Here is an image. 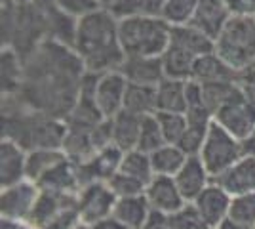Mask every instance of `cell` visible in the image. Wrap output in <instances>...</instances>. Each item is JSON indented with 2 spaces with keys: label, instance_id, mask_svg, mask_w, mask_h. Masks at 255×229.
<instances>
[{
  "label": "cell",
  "instance_id": "obj_23",
  "mask_svg": "<svg viewBox=\"0 0 255 229\" xmlns=\"http://www.w3.org/2000/svg\"><path fill=\"white\" fill-rule=\"evenodd\" d=\"M63 159H67V153L61 147H40L27 151V180L36 184L46 172H50Z\"/></svg>",
  "mask_w": 255,
  "mask_h": 229
},
{
  "label": "cell",
  "instance_id": "obj_13",
  "mask_svg": "<svg viewBox=\"0 0 255 229\" xmlns=\"http://www.w3.org/2000/svg\"><path fill=\"white\" fill-rule=\"evenodd\" d=\"M27 180V151L17 142L2 138L0 145V186L10 187Z\"/></svg>",
  "mask_w": 255,
  "mask_h": 229
},
{
  "label": "cell",
  "instance_id": "obj_3",
  "mask_svg": "<svg viewBox=\"0 0 255 229\" xmlns=\"http://www.w3.org/2000/svg\"><path fill=\"white\" fill-rule=\"evenodd\" d=\"M215 54L234 71L255 61V17L233 15L215 38Z\"/></svg>",
  "mask_w": 255,
  "mask_h": 229
},
{
  "label": "cell",
  "instance_id": "obj_15",
  "mask_svg": "<svg viewBox=\"0 0 255 229\" xmlns=\"http://www.w3.org/2000/svg\"><path fill=\"white\" fill-rule=\"evenodd\" d=\"M185 115H187V130L181 138L179 147L189 157H194L202 149L206 136H208L210 126L213 122V117L204 105L202 107H189Z\"/></svg>",
  "mask_w": 255,
  "mask_h": 229
},
{
  "label": "cell",
  "instance_id": "obj_11",
  "mask_svg": "<svg viewBox=\"0 0 255 229\" xmlns=\"http://www.w3.org/2000/svg\"><path fill=\"white\" fill-rule=\"evenodd\" d=\"M231 17L233 13L225 4V0H198L191 25L202 31L204 34H208L215 42V38L219 36Z\"/></svg>",
  "mask_w": 255,
  "mask_h": 229
},
{
  "label": "cell",
  "instance_id": "obj_2",
  "mask_svg": "<svg viewBox=\"0 0 255 229\" xmlns=\"http://www.w3.org/2000/svg\"><path fill=\"white\" fill-rule=\"evenodd\" d=\"M171 36V25L160 15L118 19V38L126 57H162Z\"/></svg>",
  "mask_w": 255,
  "mask_h": 229
},
{
  "label": "cell",
  "instance_id": "obj_16",
  "mask_svg": "<svg viewBox=\"0 0 255 229\" xmlns=\"http://www.w3.org/2000/svg\"><path fill=\"white\" fill-rule=\"evenodd\" d=\"M118 71L128 78L131 84H145V86H158L166 78L162 57H126L124 65Z\"/></svg>",
  "mask_w": 255,
  "mask_h": 229
},
{
  "label": "cell",
  "instance_id": "obj_20",
  "mask_svg": "<svg viewBox=\"0 0 255 229\" xmlns=\"http://www.w3.org/2000/svg\"><path fill=\"white\" fill-rule=\"evenodd\" d=\"M150 207L145 195L120 197L115 205L113 216L126 229H143L150 216Z\"/></svg>",
  "mask_w": 255,
  "mask_h": 229
},
{
  "label": "cell",
  "instance_id": "obj_32",
  "mask_svg": "<svg viewBox=\"0 0 255 229\" xmlns=\"http://www.w3.org/2000/svg\"><path fill=\"white\" fill-rule=\"evenodd\" d=\"M154 115L158 119L160 130L164 134L166 143L179 145L181 138L187 130V115L185 113H164V111H156Z\"/></svg>",
  "mask_w": 255,
  "mask_h": 229
},
{
  "label": "cell",
  "instance_id": "obj_22",
  "mask_svg": "<svg viewBox=\"0 0 255 229\" xmlns=\"http://www.w3.org/2000/svg\"><path fill=\"white\" fill-rule=\"evenodd\" d=\"M156 107L164 113H187V80L166 76L156 86Z\"/></svg>",
  "mask_w": 255,
  "mask_h": 229
},
{
  "label": "cell",
  "instance_id": "obj_33",
  "mask_svg": "<svg viewBox=\"0 0 255 229\" xmlns=\"http://www.w3.org/2000/svg\"><path fill=\"white\" fill-rule=\"evenodd\" d=\"M162 145H166V140H164V134L160 130V124L156 115H149L143 119V124H141V134H139V143L137 149L143 153H154L156 149H160Z\"/></svg>",
  "mask_w": 255,
  "mask_h": 229
},
{
  "label": "cell",
  "instance_id": "obj_19",
  "mask_svg": "<svg viewBox=\"0 0 255 229\" xmlns=\"http://www.w3.org/2000/svg\"><path fill=\"white\" fill-rule=\"evenodd\" d=\"M191 80H196L200 84H210V82H238V73L233 67H229L219 55L212 52L194 63Z\"/></svg>",
  "mask_w": 255,
  "mask_h": 229
},
{
  "label": "cell",
  "instance_id": "obj_1",
  "mask_svg": "<svg viewBox=\"0 0 255 229\" xmlns=\"http://www.w3.org/2000/svg\"><path fill=\"white\" fill-rule=\"evenodd\" d=\"M73 50L88 73L103 75L118 71L126 61L118 38V19L107 8H99L76 19Z\"/></svg>",
  "mask_w": 255,
  "mask_h": 229
},
{
  "label": "cell",
  "instance_id": "obj_25",
  "mask_svg": "<svg viewBox=\"0 0 255 229\" xmlns=\"http://www.w3.org/2000/svg\"><path fill=\"white\" fill-rule=\"evenodd\" d=\"M189 155L181 149L179 145L166 143L154 153H150V164L154 176H173L181 170V166L187 163Z\"/></svg>",
  "mask_w": 255,
  "mask_h": 229
},
{
  "label": "cell",
  "instance_id": "obj_26",
  "mask_svg": "<svg viewBox=\"0 0 255 229\" xmlns=\"http://www.w3.org/2000/svg\"><path fill=\"white\" fill-rule=\"evenodd\" d=\"M118 172L129 176L133 180H137L141 184H149L152 180V164H150V155L139 151V149H131V151H126L124 157H122V163H120V168Z\"/></svg>",
  "mask_w": 255,
  "mask_h": 229
},
{
  "label": "cell",
  "instance_id": "obj_41",
  "mask_svg": "<svg viewBox=\"0 0 255 229\" xmlns=\"http://www.w3.org/2000/svg\"><path fill=\"white\" fill-rule=\"evenodd\" d=\"M254 229H255V228H254Z\"/></svg>",
  "mask_w": 255,
  "mask_h": 229
},
{
  "label": "cell",
  "instance_id": "obj_14",
  "mask_svg": "<svg viewBox=\"0 0 255 229\" xmlns=\"http://www.w3.org/2000/svg\"><path fill=\"white\" fill-rule=\"evenodd\" d=\"M217 186H221L231 197L244 195L255 191V159L244 155L238 163H234L229 170L213 180Z\"/></svg>",
  "mask_w": 255,
  "mask_h": 229
},
{
  "label": "cell",
  "instance_id": "obj_37",
  "mask_svg": "<svg viewBox=\"0 0 255 229\" xmlns=\"http://www.w3.org/2000/svg\"><path fill=\"white\" fill-rule=\"evenodd\" d=\"M92 229H126L120 222H118L115 216H111V218H105L101 220V222H97L94 226H90Z\"/></svg>",
  "mask_w": 255,
  "mask_h": 229
},
{
  "label": "cell",
  "instance_id": "obj_29",
  "mask_svg": "<svg viewBox=\"0 0 255 229\" xmlns=\"http://www.w3.org/2000/svg\"><path fill=\"white\" fill-rule=\"evenodd\" d=\"M196 2L198 0H164L160 17L171 27L189 25L196 10Z\"/></svg>",
  "mask_w": 255,
  "mask_h": 229
},
{
  "label": "cell",
  "instance_id": "obj_6",
  "mask_svg": "<svg viewBox=\"0 0 255 229\" xmlns=\"http://www.w3.org/2000/svg\"><path fill=\"white\" fill-rule=\"evenodd\" d=\"M118 197L107 182H94L80 187L78 191V218L86 226L113 216Z\"/></svg>",
  "mask_w": 255,
  "mask_h": 229
},
{
  "label": "cell",
  "instance_id": "obj_39",
  "mask_svg": "<svg viewBox=\"0 0 255 229\" xmlns=\"http://www.w3.org/2000/svg\"><path fill=\"white\" fill-rule=\"evenodd\" d=\"M217 229H246V228H242V226H236V224H233V222H229V220H227L223 226H219Z\"/></svg>",
  "mask_w": 255,
  "mask_h": 229
},
{
  "label": "cell",
  "instance_id": "obj_27",
  "mask_svg": "<svg viewBox=\"0 0 255 229\" xmlns=\"http://www.w3.org/2000/svg\"><path fill=\"white\" fill-rule=\"evenodd\" d=\"M164 0H115L107 10L117 19L137 15H160Z\"/></svg>",
  "mask_w": 255,
  "mask_h": 229
},
{
  "label": "cell",
  "instance_id": "obj_35",
  "mask_svg": "<svg viewBox=\"0 0 255 229\" xmlns=\"http://www.w3.org/2000/svg\"><path fill=\"white\" fill-rule=\"evenodd\" d=\"M233 15L255 17V0H225Z\"/></svg>",
  "mask_w": 255,
  "mask_h": 229
},
{
  "label": "cell",
  "instance_id": "obj_24",
  "mask_svg": "<svg viewBox=\"0 0 255 229\" xmlns=\"http://www.w3.org/2000/svg\"><path fill=\"white\" fill-rule=\"evenodd\" d=\"M124 111L133 113L137 117H149L154 115L156 107V86H145V84H128L126 98H124Z\"/></svg>",
  "mask_w": 255,
  "mask_h": 229
},
{
  "label": "cell",
  "instance_id": "obj_5",
  "mask_svg": "<svg viewBox=\"0 0 255 229\" xmlns=\"http://www.w3.org/2000/svg\"><path fill=\"white\" fill-rule=\"evenodd\" d=\"M213 120L242 142L255 130V105L254 101L246 96L244 88H238L233 96L215 111Z\"/></svg>",
  "mask_w": 255,
  "mask_h": 229
},
{
  "label": "cell",
  "instance_id": "obj_18",
  "mask_svg": "<svg viewBox=\"0 0 255 229\" xmlns=\"http://www.w3.org/2000/svg\"><path fill=\"white\" fill-rule=\"evenodd\" d=\"M42 191H57V193H78L80 182L76 174V164L67 157L59 164H55L50 172L36 182Z\"/></svg>",
  "mask_w": 255,
  "mask_h": 229
},
{
  "label": "cell",
  "instance_id": "obj_8",
  "mask_svg": "<svg viewBox=\"0 0 255 229\" xmlns=\"http://www.w3.org/2000/svg\"><path fill=\"white\" fill-rule=\"evenodd\" d=\"M128 78L122 71H109L97 78L94 90V101L103 119H113L124 109V98L128 90Z\"/></svg>",
  "mask_w": 255,
  "mask_h": 229
},
{
  "label": "cell",
  "instance_id": "obj_9",
  "mask_svg": "<svg viewBox=\"0 0 255 229\" xmlns=\"http://www.w3.org/2000/svg\"><path fill=\"white\" fill-rule=\"evenodd\" d=\"M231 201H233V197L229 195L221 186L212 182L191 205H194V208L198 210V214L202 216L208 228L217 229L229 220Z\"/></svg>",
  "mask_w": 255,
  "mask_h": 229
},
{
  "label": "cell",
  "instance_id": "obj_31",
  "mask_svg": "<svg viewBox=\"0 0 255 229\" xmlns=\"http://www.w3.org/2000/svg\"><path fill=\"white\" fill-rule=\"evenodd\" d=\"M164 229H210L206 226L202 216L198 214V210L194 205H185L183 208L166 214L164 220Z\"/></svg>",
  "mask_w": 255,
  "mask_h": 229
},
{
  "label": "cell",
  "instance_id": "obj_12",
  "mask_svg": "<svg viewBox=\"0 0 255 229\" xmlns=\"http://www.w3.org/2000/svg\"><path fill=\"white\" fill-rule=\"evenodd\" d=\"M173 180H175L181 195L187 203H194L198 195L213 182L208 168L204 166L202 159L198 155L189 157L187 163L181 166L179 172L173 176Z\"/></svg>",
  "mask_w": 255,
  "mask_h": 229
},
{
  "label": "cell",
  "instance_id": "obj_10",
  "mask_svg": "<svg viewBox=\"0 0 255 229\" xmlns=\"http://www.w3.org/2000/svg\"><path fill=\"white\" fill-rule=\"evenodd\" d=\"M143 195L147 199L150 210L164 212V214H171L185 205H189L183 199L179 187L171 176H152V180L147 184Z\"/></svg>",
  "mask_w": 255,
  "mask_h": 229
},
{
  "label": "cell",
  "instance_id": "obj_21",
  "mask_svg": "<svg viewBox=\"0 0 255 229\" xmlns=\"http://www.w3.org/2000/svg\"><path fill=\"white\" fill-rule=\"evenodd\" d=\"M145 117H137L133 113L120 111L117 117H113V143L120 147L122 151H131L137 149L139 134H141V124Z\"/></svg>",
  "mask_w": 255,
  "mask_h": 229
},
{
  "label": "cell",
  "instance_id": "obj_40",
  "mask_svg": "<svg viewBox=\"0 0 255 229\" xmlns=\"http://www.w3.org/2000/svg\"><path fill=\"white\" fill-rule=\"evenodd\" d=\"M73 229H92V228H90V226H86V224H82V222H80V224H76V226H75Z\"/></svg>",
  "mask_w": 255,
  "mask_h": 229
},
{
  "label": "cell",
  "instance_id": "obj_7",
  "mask_svg": "<svg viewBox=\"0 0 255 229\" xmlns=\"http://www.w3.org/2000/svg\"><path fill=\"white\" fill-rule=\"evenodd\" d=\"M38 197H40V187L31 180H23L10 187H2V195H0L2 218L29 222Z\"/></svg>",
  "mask_w": 255,
  "mask_h": 229
},
{
  "label": "cell",
  "instance_id": "obj_17",
  "mask_svg": "<svg viewBox=\"0 0 255 229\" xmlns=\"http://www.w3.org/2000/svg\"><path fill=\"white\" fill-rule=\"evenodd\" d=\"M198 61V55L192 50L185 48L183 44L173 42L170 38V44L166 52L162 54V65L164 75L168 78H179V80H191L194 63Z\"/></svg>",
  "mask_w": 255,
  "mask_h": 229
},
{
  "label": "cell",
  "instance_id": "obj_30",
  "mask_svg": "<svg viewBox=\"0 0 255 229\" xmlns=\"http://www.w3.org/2000/svg\"><path fill=\"white\" fill-rule=\"evenodd\" d=\"M229 222H233L236 226H242L246 229L255 228V191L233 197Z\"/></svg>",
  "mask_w": 255,
  "mask_h": 229
},
{
  "label": "cell",
  "instance_id": "obj_38",
  "mask_svg": "<svg viewBox=\"0 0 255 229\" xmlns=\"http://www.w3.org/2000/svg\"><path fill=\"white\" fill-rule=\"evenodd\" d=\"M244 153L248 155V157H254L255 159V130L246 138L244 142Z\"/></svg>",
  "mask_w": 255,
  "mask_h": 229
},
{
  "label": "cell",
  "instance_id": "obj_28",
  "mask_svg": "<svg viewBox=\"0 0 255 229\" xmlns=\"http://www.w3.org/2000/svg\"><path fill=\"white\" fill-rule=\"evenodd\" d=\"M21 63L17 54L11 48H4L2 50V94L4 96H11L17 94L21 88Z\"/></svg>",
  "mask_w": 255,
  "mask_h": 229
},
{
  "label": "cell",
  "instance_id": "obj_4",
  "mask_svg": "<svg viewBox=\"0 0 255 229\" xmlns=\"http://www.w3.org/2000/svg\"><path fill=\"white\" fill-rule=\"evenodd\" d=\"M246 153L242 140L234 138L231 132H227L223 126H219L213 120L212 126H210V132L206 136V142H204L202 149L198 153V157L202 159L204 166L208 168L212 180L221 176L225 170H229Z\"/></svg>",
  "mask_w": 255,
  "mask_h": 229
},
{
  "label": "cell",
  "instance_id": "obj_34",
  "mask_svg": "<svg viewBox=\"0 0 255 229\" xmlns=\"http://www.w3.org/2000/svg\"><path fill=\"white\" fill-rule=\"evenodd\" d=\"M111 189L115 191V195L120 199V197H135V195H143L145 193V184H141L137 180L129 178V176L122 174V172H117L109 182H107Z\"/></svg>",
  "mask_w": 255,
  "mask_h": 229
},
{
  "label": "cell",
  "instance_id": "obj_36",
  "mask_svg": "<svg viewBox=\"0 0 255 229\" xmlns=\"http://www.w3.org/2000/svg\"><path fill=\"white\" fill-rule=\"evenodd\" d=\"M0 229H34L29 222H23V220H8L2 218Z\"/></svg>",
  "mask_w": 255,
  "mask_h": 229
}]
</instances>
